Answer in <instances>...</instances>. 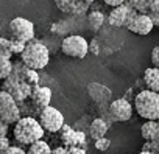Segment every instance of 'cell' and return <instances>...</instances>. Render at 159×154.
Instances as JSON below:
<instances>
[{
    "instance_id": "cell-33",
    "label": "cell",
    "mask_w": 159,
    "mask_h": 154,
    "mask_svg": "<svg viewBox=\"0 0 159 154\" xmlns=\"http://www.w3.org/2000/svg\"><path fill=\"white\" fill-rule=\"evenodd\" d=\"M148 14H150V17H151L153 24L159 27V13H148Z\"/></svg>"
},
{
    "instance_id": "cell-24",
    "label": "cell",
    "mask_w": 159,
    "mask_h": 154,
    "mask_svg": "<svg viewBox=\"0 0 159 154\" xmlns=\"http://www.w3.org/2000/svg\"><path fill=\"white\" fill-rule=\"evenodd\" d=\"M0 56H8L11 58V51H10V41L0 37Z\"/></svg>"
},
{
    "instance_id": "cell-28",
    "label": "cell",
    "mask_w": 159,
    "mask_h": 154,
    "mask_svg": "<svg viewBox=\"0 0 159 154\" xmlns=\"http://www.w3.org/2000/svg\"><path fill=\"white\" fill-rule=\"evenodd\" d=\"M8 148H10V140L7 137H2L0 139V154H3Z\"/></svg>"
},
{
    "instance_id": "cell-20",
    "label": "cell",
    "mask_w": 159,
    "mask_h": 154,
    "mask_svg": "<svg viewBox=\"0 0 159 154\" xmlns=\"http://www.w3.org/2000/svg\"><path fill=\"white\" fill-rule=\"evenodd\" d=\"M13 73V62L8 56H0V80H7Z\"/></svg>"
},
{
    "instance_id": "cell-8",
    "label": "cell",
    "mask_w": 159,
    "mask_h": 154,
    "mask_svg": "<svg viewBox=\"0 0 159 154\" xmlns=\"http://www.w3.org/2000/svg\"><path fill=\"white\" fill-rule=\"evenodd\" d=\"M10 33L13 39L30 42L31 39H34V24L25 17H14L10 22Z\"/></svg>"
},
{
    "instance_id": "cell-29",
    "label": "cell",
    "mask_w": 159,
    "mask_h": 154,
    "mask_svg": "<svg viewBox=\"0 0 159 154\" xmlns=\"http://www.w3.org/2000/svg\"><path fill=\"white\" fill-rule=\"evenodd\" d=\"M69 154H86V148H81V146H70V148H69Z\"/></svg>"
},
{
    "instance_id": "cell-18",
    "label": "cell",
    "mask_w": 159,
    "mask_h": 154,
    "mask_svg": "<svg viewBox=\"0 0 159 154\" xmlns=\"http://www.w3.org/2000/svg\"><path fill=\"white\" fill-rule=\"evenodd\" d=\"M27 154H52V148H50V145L47 142H44L41 139V140H38V142L30 145Z\"/></svg>"
},
{
    "instance_id": "cell-22",
    "label": "cell",
    "mask_w": 159,
    "mask_h": 154,
    "mask_svg": "<svg viewBox=\"0 0 159 154\" xmlns=\"http://www.w3.org/2000/svg\"><path fill=\"white\" fill-rule=\"evenodd\" d=\"M126 2L137 11V13H143L147 14L148 13V8H147V0H126Z\"/></svg>"
},
{
    "instance_id": "cell-36",
    "label": "cell",
    "mask_w": 159,
    "mask_h": 154,
    "mask_svg": "<svg viewBox=\"0 0 159 154\" xmlns=\"http://www.w3.org/2000/svg\"><path fill=\"white\" fill-rule=\"evenodd\" d=\"M0 90H2V87H0Z\"/></svg>"
},
{
    "instance_id": "cell-15",
    "label": "cell",
    "mask_w": 159,
    "mask_h": 154,
    "mask_svg": "<svg viewBox=\"0 0 159 154\" xmlns=\"http://www.w3.org/2000/svg\"><path fill=\"white\" fill-rule=\"evenodd\" d=\"M140 134L147 142H154L159 137V121L156 120H147L142 128H140Z\"/></svg>"
},
{
    "instance_id": "cell-27",
    "label": "cell",
    "mask_w": 159,
    "mask_h": 154,
    "mask_svg": "<svg viewBox=\"0 0 159 154\" xmlns=\"http://www.w3.org/2000/svg\"><path fill=\"white\" fill-rule=\"evenodd\" d=\"M3 154H27V151H24V149L19 148V146H10Z\"/></svg>"
},
{
    "instance_id": "cell-30",
    "label": "cell",
    "mask_w": 159,
    "mask_h": 154,
    "mask_svg": "<svg viewBox=\"0 0 159 154\" xmlns=\"http://www.w3.org/2000/svg\"><path fill=\"white\" fill-rule=\"evenodd\" d=\"M103 2L108 5V7H112V8H116V7H120V5H123L126 0H103Z\"/></svg>"
},
{
    "instance_id": "cell-34",
    "label": "cell",
    "mask_w": 159,
    "mask_h": 154,
    "mask_svg": "<svg viewBox=\"0 0 159 154\" xmlns=\"http://www.w3.org/2000/svg\"><path fill=\"white\" fill-rule=\"evenodd\" d=\"M139 154H156V152H151V151H145V149H143V151H140Z\"/></svg>"
},
{
    "instance_id": "cell-5",
    "label": "cell",
    "mask_w": 159,
    "mask_h": 154,
    "mask_svg": "<svg viewBox=\"0 0 159 154\" xmlns=\"http://www.w3.org/2000/svg\"><path fill=\"white\" fill-rule=\"evenodd\" d=\"M2 90L8 92V94H10V95L19 103V101H25V100L31 95L33 87H31L28 83H25L24 80H20L17 75L11 73L8 78L5 80Z\"/></svg>"
},
{
    "instance_id": "cell-37",
    "label": "cell",
    "mask_w": 159,
    "mask_h": 154,
    "mask_svg": "<svg viewBox=\"0 0 159 154\" xmlns=\"http://www.w3.org/2000/svg\"><path fill=\"white\" fill-rule=\"evenodd\" d=\"M0 123H2V120H0Z\"/></svg>"
},
{
    "instance_id": "cell-26",
    "label": "cell",
    "mask_w": 159,
    "mask_h": 154,
    "mask_svg": "<svg viewBox=\"0 0 159 154\" xmlns=\"http://www.w3.org/2000/svg\"><path fill=\"white\" fill-rule=\"evenodd\" d=\"M151 64H153V67L159 68V45H156L151 51Z\"/></svg>"
},
{
    "instance_id": "cell-16",
    "label": "cell",
    "mask_w": 159,
    "mask_h": 154,
    "mask_svg": "<svg viewBox=\"0 0 159 154\" xmlns=\"http://www.w3.org/2000/svg\"><path fill=\"white\" fill-rule=\"evenodd\" d=\"M143 81H145L147 89L159 94V68L157 67L147 68L143 73Z\"/></svg>"
},
{
    "instance_id": "cell-17",
    "label": "cell",
    "mask_w": 159,
    "mask_h": 154,
    "mask_svg": "<svg viewBox=\"0 0 159 154\" xmlns=\"http://www.w3.org/2000/svg\"><path fill=\"white\" fill-rule=\"evenodd\" d=\"M106 132H108V123L103 118L92 120V123L89 126V134H91V137L94 140L102 139V137H106Z\"/></svg>"
},
{
    "instance_id": "cell-23",
    "label": "cell",
    "mask_w": 159,
    "mask_h": 154,
    "mask_svg": "<svg viewBox=\"0 0 159 154\" xmlns=\"http://www.w3.org/2000/svg\"><path fill=\"white\" fill-rule=\"evenodd\" d=\"M109 146H111V140L106 139V137H102V139L95 140V149L97 151H108Z\"/></svg>"
},
{
    "instance_id": "cell-25",
    "label": "cell",
    "mask_w": 159,
    "mask_h": 154,
    "mask_svg": "<svg viewBox=\"0 0 159 154\" xmlns=\"http://www.w3.org/2000/svg\"><path fill=\"white\" fill-rule=\"evenodd\" d=\"M148 13H159V0H147Z\"/></svg>"
},
{
    "instance_id": "cell-12",
    "label": "cell",
    "mask_w": 159,
    "mask_h": 154,
    "mask_svg": "<svg viewBox=\"0 0 159 154\" xmlns=\"http://www.w3.org/2000/svg\"><path fill=\"white\" fill-rule=\"evenodd\" d=\"M61 140L66 146H81L86 148V135L81 131H73L72 128H69L67 125H64L61 128Z\"/></svg>"
},
{
    "instance_id": "cell-35",
    "label": "cell",
    "mask_w": 159,
    "mask_h": 154,
    "mask_svg": "<svg viewBox=\"0 0 159 154\" xmlns=\"http://www.w3.org/2000/svg\"><path fill=\"white\" fill-rule=\"evenodd\" d=\"M84 2H86V3H88V5H92V3H94V2H95V0H84Z\"/></svg>"
},
{
    "instance_id": "cell-7",
    "label": "cell",
    "mask_w": 159,
    "mask_h": 154,
    "mask_svg": "<svg viewBox=\"0 0 159 154\" xmlns=\"http://www.w3.org/2000/svg\"><path fill=\"white\" fill-rule=\"evenodd\" d=\"M39 123L47 132H59L64 126V115L52 106H47L39 114Z\"/></svg>"
},
{
    "instance_id": "cell-1",
    "label": "cell",
    "mask_w": 159,
    "mask_h": 154,
    "mask_svg": "<svg viewBox=\"0 0 159 154\" xmlns=\"http://www.w3.org/2000/svg\"><path fill=\"white\" fill-rule=\"evenodd\" d=\"M44 128L41 126L39 120L34 117H20L17 123H14V139L20 145H31L44 137Z\"/></svg>"
},
{
    "instance_id": "cell-32",
    "label": "cell",
    "mask_w": 159,
    "mask_h": 154,
    "mask_svg": "<svg viewBox=\"0 0 159 154\" xmlns=\"http://www.w3.org/2000/svg\"><path fill=\"white\" fill-rule=\"evenodd\" d=\"M52 154H69V149L64 148V146H59V148L52 149Z\"/></svg>"
},
{
    "instance_id": "cell-9",
    "label": "cell",
    "mask_w": 159,
    "mask_h": 154,
    "mask_svg": "<svg viewBox=\"0 0 159 154\" xmlns=\"http://www.w3.org/2000/svg\"><path fill=\"white\" fill-rule=\"evenodd\" d=\"M131 33H136V34H140V36H147L151 33V30L154 28V24L150 17V14H143V13H137L136 16H133L126 25H125Z\"/></svg>"
},
{
    "instance_id": "cell-31",
    "label": "cell",
    "mask_w": 159,
    "mask_h": 154,
    "mask_svg": "<svg viewBox=\"0 0 159 154\" xmlns=\"http://www.w3.org/2000/svg\"><path fill=\"white\" fill-rule=\"evenodd\" d=\"M7 134H8V125L2 121V123H0V139L7 137Z\"/></svg>"
},
{
    "instance_id": "cell-14",
    "label": "cell",
    "mask_w": 159,
    "mask_h": 154,
    "mask_svg": "<svg viewBox=\"0 0 159 154\" xmlns=\"http://www.w3.org/2000/svg\"><path fill=\"white\" fill-rule=\"evenodd\" d=\"M30 98H31L33 104L42 111L44 108L50 106V101H52V90H50L48 87H44V86H34L33 90H31Z\"/></svg>"
},
{
    "instance_id": "cell-11",
    "label": "cell",
    "mask_w": 159,
    "mask_h": 154,
    "mask_svg": "<svg viewBox=\"0 0 159 154\" xmlns=\"http://www.w3.org/2000/svg\"><path fill=\"white\" fill-rule=\"evenodd\" d=\"M108 114L112 121H128L133 115V106L128 100L125 98H117L109 104Z\"/></svg>"
},
{
    "instance_id": "cell-3",
    "label": "cell",
    "mask_w": 159,
    "mask_h": 154,
    "mask_svg": "<svg viewBox=\"0 0 159 154\" xmlns=\"http://www.w3.org/2000/svg\"><path fill=\"white\" fill-rule=\"evenodd\" d=\"M134 109L145 120H157L159 118V94L150 89L139 92L134 98Z\"/></svg>"
},
{
    "instance_id": "cell-21",
    "label": "cell",
    "mask_w": 159,
    "mask_h": 154,
    "mask_svg": "<svg viewBox=\"0 0 159 154\" xmlns=\"http://www.w3.org/2000/svg\"><path fill=\"white\" fill-rule=\"evenodd\" d=\"M25 44L27 42H22V41H17V39H10V51L11 55H20L25 48Z\"/></svg>"
},
{
    "instance_id": "cell-2",
    "label": "cell",
    "mask_w": 159,
    "mask_h": 154,
    "mask_svg": "<svg viewBox=\"0 0 159 154\" xmlns=\"http://www.w3.org/2000/svg\"><path fill=\"white\" fill-rule=\"evenodd\" d=\"M20 61L30 68L41 70V68L47 67V64L50 61V51H48L47 45H44L41 41L31 39L30 42L25 44V48L20 53Z\"/></svg>"
},
{
    "instance_id": "cell-6",
    "label": "cell",
    "mask_w": 159,
    "mask_h": 154,
    "mask_svg": "<svg viewBox=\"0 0 159 154\" xmlns=\"http://www.w3.org/2000/svg\"><path fill=\"white\" fill-rule=\"evenodd\" d=\"M20 118V109L17 101L5 90H0V120L7 125L17 123Z\"/></svg>"
},
{
    "instance_id": "cell-19",
    "label": "cell",
    "mask_w": 159,
    "mask_h": 154,
    "mask_svg": "<svg viewBox=\"0 0 159 154\" xmlns=\"http://www.w3.org/2000/svg\"><path fill=\"white\" fill-rule=\"evenodd\" d=\"M103 22H105V16H103V13H100V11H92V13L88 16V24H89L91 30H94V31L100 30L102 25H103Z\"/></svg>"
},
{
    "instance_id": "cell-10",
    "label": "cell",
    "mask_w": 159,
    "mask_h": 154,
    "mask_svg": "<svg viewBox=\"0 0 159 154\" xmlns=\"http://www.w3.org/2000/svg\"><path fill=\"white\" fill-rule=\"evenodd\" d=\"M137 14V11L129 5V3H123V5H120V7H116V8H112V11L109 13V16H108V24L111 25V27H125L126 25V22L133 17V16H136Z\"/></svg>"
},
{
    "instance_id": "cell-13",
    "label": "cell",
    "mask_w": 159,
    "mask_h": 154,
    "mask_svg": "<svg viewBox=\"0 0 159 154\" xmlns=\"http://www.w3.org/2000/svg\"><path fill=\"white\" fill-rule=\"evenodd\" d=\"M55 5L58 7L59 11L73 16H80L86 13L88 10V3L84 0H55Z\"/></svg>"
},
{
    "instance_id": "cell-4",
    "label": "cell",
    "mask_w": 159,
    "mask_h": 154,
    "mask_svg": "<svg viewBox=\"0 0 159 154\" xmlns=\"http://www.w3.org/2000/svg\"><path fill=\"white\" fill-rule=\"evenodd\" d=\"M61 50L66 56L75 58V59H84L86 55L89 53V42L78 34H72L62 39L61 42Z\"/></svg>"
}]
</instances>
